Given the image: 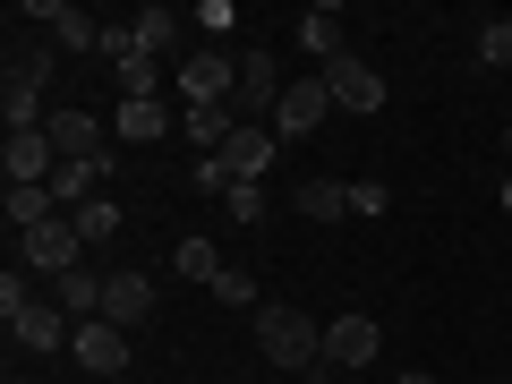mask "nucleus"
<instances>
[{
	"mask_svg": "<svg viewBox=\"0 0 512 384\" xmlns=\"http://www.w3.org/2000/svg\"><path fill=\"white\" fill-rule=\"evenodd\" d=\"M256 350H265V367H291V376H308V384H325L333 367H325V325L316 316H299V308H256Z\"/></svg>",
	"mask_w": 512,
	"mask_h": 384,
	"instance_id": "nucleus-1",
	"label": "nucleus"
},
{
	"mask_svg": "<svg viewBox=\"0 0 512 384\" xmlns=\"http://www.w3.org/2000/svg\"><path fill=\"white\" fill-rule=\"evenodd\" d=\"M0 316H9V342H18V350H35V359H52V350L77 333L69 316L52 308V299H35V291H26V274H18V265L0 274Z\"/></svg>",
	"mask_w": 512,
	"mask_h": 384,
	"instance_id": "nucleus-2",
	"label": "nucleus"
},
{
	"mask_svg": "<svg viewBox=\"0 0 512 384\" xmlns=\"http://www.w3.org/2000/svg\"><path fill=\"white\" fill-rule=\"evenodd\" d=\"M52 43H18L9 52V86H0V120H9V137H26V128H43L52 111H43V77H52Z\"/></svg>",
	"mask_w": 512,
	"mask_h": 384,
	"instance_id": "nucleus-3",
	"label": "nucleus"
},
{
	"mask_svg": "<svg viewBox=\"0 0 512 384\" xmlns=\"http://www.w3.org/2000/svg\"><path fill=\"white\" fill-rule=\"evenodd\" d=\"M325 111H333L325 69H316V77H291V86H282V111H274V137H282V146H299V137L325 128Z\"/></svg>",
	"mask_w": 512,
	"mask_h": 384,
	"instance_id": "nucleus-4",
	"label": "nucleus"
},
{
	"mask_svg": "<svg viewBox=\"0 0 512 384\" xmlns=\"http://www.w3.org/2000/svg\"><path fill=\"white\" fill-rule=\"evenodd\" d=\"M231 111H248V128H274V111H282V69H274V52H239V94H231Z\"/></svg>",
	"mask_w": 512,
	"mask_h": 384,
	"instance_id": "nucleus-5",
	"label": "nucleus"
},
{
	"mask_svg": "<svg viewBox=\"0 0 512 384\" xmlns=\"http://www.w3.org/2000/svg\"><path fill=\"white\" fill-rule=\"evenodd\" d=\"M18 26H52V52H103V26L86 9H69V0H26Z\"/></svg>",
	"mask_w": 512,
	"mask_h": 384,
	"instance_id": "nucleus-6",
	"label": "nucleus"
},
{
	"mask_svg": "<svg viewBox=\"0 0 512 384\" xmlns=\"http://www.w3.org/2000/svg\"><path fill=\"white\" fill-rule=\"evenodd\" d=\"M18 256L35 265L43 282H60V274L77 265V256H86V239H77V222L60 214V222H43V231H18Z\"/></svg>",
	"mask_w": 512,
	"mask_h": 384,
	"instance_id": "nucleus-7",
	"label": "nucleus"
},
{
	"mask_svg": "<svg viewBox=\"0 0 512 384\" xmlns=\"http://www.w3.org/2000/svg\"><path fill=\"white\" fill-rule=\"evenodd\" d=\"M180 94H188V111H197V103H231V94H239V60L222 52V43H214V52H188L180 60Z\"/></svg>",
	"mask_w": 512,
	"mask_h": 384,
	"instance_id": "nucleus-8",
	"label": "nucleus"
},
{
	"mask_svg": "<svg viewBox=\"0 0 512 384\" xmlns=\"http://www.w3.org/2000/svg\"><path fill=\"white\" fill-rule=\"evenodd\" d=\"M43 137H52V154H60V163H94V154H111V128L94 120V111H69V103H60L52 120H43Z\"/></svg>",
	"mask_w": 512,
	"mask_h": 384,
	"instance_id": "nucleus-9",
	"label": "nucleus"
},
{
	"mask_svg": "<svg viewBox=\"0 0 512 384\" xmlns=\"http://www.w3.org/2000/svg\"><path fill=\"white\" fill-rule=\"evenodd\" d=\"M69 359L86 367V376H128V333L103 325V316H86V325L69 333Z\"/></svg>",
	"mask_w": 512,
	"mask_h": 384,
	"instance_id": "nucleus-10",
	"label": "nucleus"
},
{
	"mask_svg": "<svg viewBox=\"0 0 512 384\" xmlns=\"http://www.w3.org/2000/svg\"><path fill=\"white\" fill-rule=\"evenodd\" d=\"M325 86H333V111H359V120H367V111H384V77L367 69L359 52L325 60Z\"/></svg>",
	"mask_w": 512,
	"mask_h": 384,
	"instance_id": "nucleus-11",
	"label": "nucleus"
},
{
	"mask_svg": "<svg viewBox=\"0 0 512 384\" xmlns=\"http://www.w3.org/2000/svg\"><path fill=\"white\" fill-rule=\"evenodd\" d=\"M274 163H282V137H274V128H248V120H239V137L222 146V171H231V188H239V180L265 188V171H274Z\"/></svg>",
	"mask_w": 512,
	"mask_h": 384,
	"instance_id": "nucleus-12",
	"label": "nucleus"
},
{
	"mask_svg": "<svg viewBox=\"0 0 512 384\" xmlns=\"http://www.w3.org/2000/svg\"><path fill=\"white\" fill-rule=\"evenodd\" d=\"M0 163H9V188H52L60 154H52V137H43V128H26V137H9V146H0Z\"/></svg>",
	"mask_w": 512,
	"mask_h": 384,
	"instance_id": "nucleus-13",
	"label": "nucleus"
},
{
	"mask_svg": "<svg viewBox=\"0 0 512 384\" xmlns=\"http://www.w3.org/2000/svg\"><path fill=\"white\" fill-rule=\"evenodd\" d=\"M103 325L146 333V325H154V282H146V274H111V291H103Z\"/></svg>",
	"mask_w": 512,
	"mask_h": 384,
	"instance_id": "nucleus-14",
	"label": "nucleus"
},
{
	"mask_svg": "<svg viewBox=\"0 0 512 384\" xmlns=\"http://www.w3.org/2000/svg\"><path fill=\"white\" fill-rule=\"evenodd\" d=\"M376 350H384L376 316H333V325H325V367H367Z\"/></svg>",
	"mask_w": 512,
	"mask_h": 384,
	"instance_id": "nucleus-15",
	"label": "nucleus"
},
{
	"mask_svg": "<svg viewBox=\"0 0 512 384\" xmlns=\"http://www.w3.org/2000/svg\"><path fill=\"white\" fill-rule=\"evenodd\" d=\"M103 291H111V274H86V265H69V274L52 282V308L69 316V325H86V316H103Z\"/></svg>",
	"mask_w": 512,
	"mask_h": 384,
	"instance_id": "nucleus-16",
	"label": "nucleus"
},
{
	"mask_svg": "<svg viewBox=\"0 0 512 384\" xmlns=\"http://www.w3.org/2000/svg\"><path fill=\"white\" fill-rule=\"evenodd\" d=\"M111 137H120V146H163L171 111L163 103H111Z\"/></svg>",
	"mask_w": 512,
	"mask_h": 384,
	"instance_id": "nucleus-17",
	"label": "nucleus"
},
{
	"mask_svg": "<svg viewBox=\"0 0 512 384\" xmlns=\"http://www.w3.org/2000/svg\"><path fill=\"white\" fill-rule=\"evenodd\" d=\"M180 128L197 137L205 154H222V146L239 137V111H231V103H197V111H180Z\"/></svg>",
	"mask_w": 512,
	"mask_h": 384,
	"instance_id": "nucleus-18",
	"label": "nucleus"
},
{
	"mask_svg": "<svg viewBox=\"0 0 512 384\" xmlns=\"http://www.w3.org/2000/svg\"><path fill=\"white\" fill-rule=\"evenodd\" d=\"M299 43H308L316 60H342V9H333V0H316L308 18H299Z\"/></svg>",
	"mask_w": 512,
	"mask_h": 384,
	"instance_id": "nucleus-19",
	"label": "nucleus"
},
{
	"mask_svg": "<svg viewBox=\"0 0 512 384\" xmlns=\"http://www.w3.org/2000/svg\"><path fill=\"white\" fill-rule=\"evenodd\" d=\"M171 274H180V282H205V291H214V282H222L214 239H180V248H171Z\"/></svg>",
	"mask_w": 512,
	"mask_h": 384,
	"instance_id": "nucleus-20",
	"label": "nucleus"
},
{
	"mask_svg": "<svg viewBox=\"0 0 512 384\" xmlns=\"http://www.w3.org/2000/svg\"><path fill=\"white\" fill-rule=\"evenodd\" d=\"M180 9H163V0H154V9H146V18H137V52H146V60H163L171 52V43H180Z\"/></svg>",
	"mask_w": 512,
	"mask_h": 384,
	"instance_id": "nucleus-21",
	"label": "nucleus"
},
{
	"mask_svg": "<svg viewBox=\"0 0 512 384\" xmlns=\"http://www.w3.org/2000/svg\"><path fill=\"white\" fill-rule=\"evenodd\" d=\"M299 214H308V222H342L350 214V188L342 180H299Z\"/></svg>",
	"mask_w": 512,
	"mask_h": 384,
	"instance_id": "nucleus-22",
	"label": "nucleus"
},
{
	"mask_svg": "<svg viewBox=\"0 0 512 384\" xmlns=\"http://www.w3.org/2000/svg\"><path fill=\"white\" fill-rule=\"evenodd\" d=\"M77 239H86V248H103V239H120V205H111V197H94V205H77Z\"/></svg>",
	"mask_w": 512,
	"mask_h": 384,
	"instance_id": "nucleus-23",
	"label": "nucleus"
},
{
	"mask_svg": "<svg viewBox=\"0 0 512 384\" xmlns=\"http://www.w3.org/2000/svg\"><path fill=\"white\" fill-rule=\"evenodd\" d=\"M214 299H222V308H265V299H256V274H248V265H222Z\"/></svg>",
	"mask_w": 512,
	"mask_h": 384,
	"instance_id": "nucleus-24",
	"label": "nucleus"
},
{
	"mask_svg": "<svg viewBox=\"0 0 512 384\" xmlns=\"http://www.w3.org/2000/svg\"><path fill=\"white\" fill-rule=\"evenodd\" d=\"M478 60H487V69H512V18H487V26H478Z\"/></svg>",
	"mask_w": 512,
	"mask_h": 384,
	"instance_id": "nucleus-25",
	"label": "nucleus"
},
{
	"mask_svg": "<svg viewBox=\"0 0 512 384\" xmlns=\"http://www.w3.org/2000/svg\"><path fill=\"white\" fill-rule=\"evenodd\" d=\"M222 214H231V222H248V231H256V222L274 214V205H265V188H248V180H239L231 197H222Z\"/></svg>",
	"mask_w": 512,
	"mask_h": 384,
	"instance_id": "nucleus-26",
	"label": "nucleus"
},
{
	"mask_svg": "<svg viewBox=\"0 0 512 384\" xmlns=\"http://www.w3.org/2000/svg\"><path fill=\"white\" fill-rule=\"evenodd\" d=\"M384 205H393V188H384V180H350V214H359V222H376Z\"/></svg>",
	"mask_w": 512,
	"mask_h": 384,
	"instance_id": "nucleus-27",
	"label": "nucleus"
},
{
	"mask_svg": "<svg viewBox=\"0 0 512 384\" xmlns=\"http://www.w3.org/2000/svg\"><path fill=\"white\" fill-rule=\"evenodd\" d=\"M188 180H197V197H231V171H222V154H205Z\"/></svg>",
	"mask_w": 512,
	"mask_h": 384,
	"instance_id": "nucleus-28",
	"label": "nucleus"
},
{
	"mask_svg": "<svg viewBox=\"0 0 512 384\" xmlns=\"http://www.w3.org/2000/svg\"><path fill=\"white\" fill-rule=\"evenodd\" d=\"M188 26H214V35H231V26H239V9H231V0H205V9H197Z\"/></svg>",
	"mask_w": 512,
	"mask_h": 384,
	"instance_id": "nucleus-29",
	"label": "nucleus"
},
{
	"mask_svg": "<svg viewBox=\"0 0 512 384\" xmlns=\"http://www.w3.org/2000/svg\"><path fill=\"white\" fill-rule=\"evenodd\" d=\"M393 384H436V376H427V367H402V376H393Z\"/></svg>",
	"mask_w": 512,
	"mask_h": 384,
	"instance_id": "nucleus-30",
	"label": "nucleus"
},
{
	"mask_svg": "<svg viewBox=\"0 0 512 384\" xmlns=\"http://www.w3.org/2000/svg\"><path fill=\"white\" fill-rule=\"evenodd\" d=\"M504 163H512V128H504Z\"/></svg>",
	"mask_w": 512,
	"mask_h": 384,
	"instance_id": "nucleus-31",
	"label": "nucleus"
},
{
	"mask_svg": "<svg viewBox=\"0 0 512 384\" xmlns=\"http://www.w3.org/2000/svg\"><path fill=\"white\" fill-rule=\"evenodd\" d=\"M504 214H512V180H504Z\"/></svg>",
	"mask_w": 512,
	"mask_h": 384,
	"instance_id": "nucleus-32",
	"label": "nucleus"
}]
</instances>
